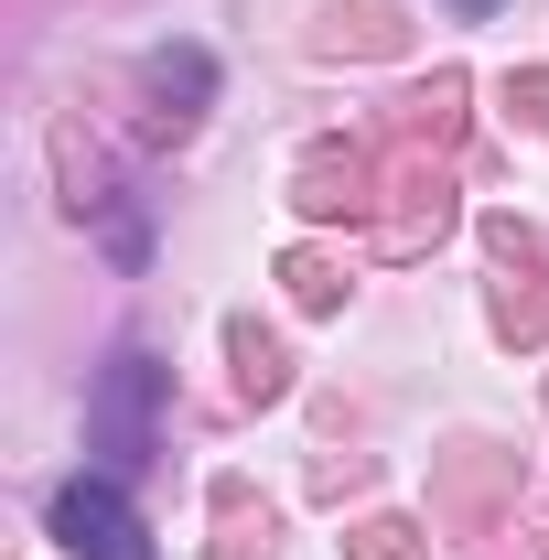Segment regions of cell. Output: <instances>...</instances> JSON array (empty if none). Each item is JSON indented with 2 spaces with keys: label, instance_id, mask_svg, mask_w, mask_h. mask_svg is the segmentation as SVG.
<instances>
[{
  "label": "cell",
  "instance_id": "1",
  "mask_svg": "<svg viewBox=\"0 0 549 560\" xmlns=\"http://www.w3.org/2000/svg\"><path fill=\"white\" fill-rule=\"evenodd\" d=\"M151 410H162V366H151L140 346H119V355H108V377H97V399H86V453H97L108 475H140V464L162 453Z\"/></svg>",
  "mask_w": 549,
  "mask_h": 560
},
{
  "label": "cell",
  "instance_id": "2",
  "mask_svg": "<svg viewBox=\"0 0 549 560\" xmlns=\"http://www.w3.org/2000/svg\"><path fill=\"white\" fill-rule=\"evenodd\" d=\"M44 517H55V539H66L75 560H162V550H151V528L130 517V495L108 486V475L55 486V506H44Z\"/></svg>",
  "mask_w": 549,
  "mask_h": 560
},
{
  "label": "cell",
  "instance_id": "3",
  "mask_svg": "<svg viewBox=\"0 0 549 560\" xmlns=\"http://www.w3.org/2000/svg\"><path fill=\"white\" fill-rule=\"evenodd\" d=\"M151 86H162V97H206V86H215V66L195 55V44H184V55H151Z\"/></svg>",
  "mask_w": 549,
  "mask_h": 560
},
{
  "label": "cell",
  "instance_id": "4",
  "mask_svg": "<svg viewBox=\"0 0 549 560\" xmlns=\"http://www.w3.org/2000/svg\"><path fill=\"white\" fill-rule=\"evenodd\" d=\"M453 11H464V22H484V11H495V0H453Z\"/></svg>",
  "mask_w": 549,
  "mask_h": 560
}]
</instances>
